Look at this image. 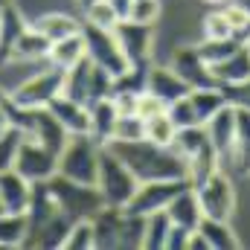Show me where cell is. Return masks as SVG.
I'll return each mask as SVG.
<instances>
[{"label":"cell","instance_id":"4","mask_svg":"<svg viewBox=\"0 0 250 250\" xmlns=\"http://www.w3.org/2000/svg\"><path fill=\"white\" fill-rule=\"evenodd\" d=\"M47 187H50V192H53L59 209H62L70 221L93 218V215L105 207V201H102V195H99V189L96 187L76 184V181H70V178H62L59 172L47 181Z\"/></svg>","mask_w":250,"mask_h":250},{"label":"cell","instance_id":"44","mask_svg":"<svg viewBox=\"0 0 250 250\" xmlns=\"http://www.w3.org/2000/svg\"><path fill=\"white\" fill-rule=\"evenodd\" d=\"M248 140H250V111L236 108V143H248Z\"/></svg>","mask_w":250,"mask_h":250},{"label":"cell","instance_id":"27","mask_svg":"<svg viewBox=\"0 0 250 250\" xmlns=\"http://www.w3.org/2000/svg\"><path fill=\"white\" fill-rule=\"evenodd\" d=\"M169 227H172V221H169L166 209L146 215V221H143V248L146 250H166Z\"/></svg>","mask_w":250,"mask_h":250},{"label":"cell","instance_id":"41","mask_svg":"<svg viewBox=\"0 0 250 250\" xmlns=\"http://www.w3.org/2000/svg\"><path fill=\"white\" fill-rule=\"evenodd\" d=\"M160 111H166V102H163L160 96H154L151 90H143V93H137L134 114H137L140 120H148V117H154V114H160Z\"/></svg>","mask_w":250,"mask_h":250},{"label":"cell","instance_id":"6","mask_svg":"<svg viewBox=\"0 0 250 250\" xmlns=\"http://www.w3.org/2000/svg\"><path fill=\"white\" fill-rule=\"evenodd\" d=\"M195 195H198L204 218L230 221V215L236 209V192H233V184H230V178H227L224 169H215L201 187H195Z\"/></svg>","mask_w":250,"mask_h":250},{"label":"cell","instance_id":"45","mask_svg":"<svg viewBox=\"0 0 250 250\" xmlns=\"http://www.w3.org/2000/svg\"><path fill=\"white\" fill-rule=\"evenodd\" d=\"M105 3L114 9V15H117L120 21H125V18H128V12H131V3H134V0H105Z\"/></svg>","mask_w":250,"mask_h":250},{"label":"cell","instance_id":"48","mask_svg":"<svg viewBox=\"0 0 250 250\" xmlns=\"http://www.w3.org/2000/svg\"><path fill=\"white\" fill-rule=\"evenodd\" d=\"M6 6H12V0H0V12H3Z\"/></svg>","mask_w":250,"mask_h":250},{"label":"cell","instance_id":"2","mask_svg":"<svg viewBox=\"0 0 250 250\" xmlns=\"http://www.w3.org/2000/svg\"><path fill=\"white\" fill-rule=\"evenodd\" d=\"M99 143L90 134H70L64 148L59 151V175L76 184L96 187V169H99Z\"/></svg>","mask_w":250,"mask_h":250},{"label":"cell","instance_id":"25","mask_svg":"<svg viewBox=\"0 0 250 250\" xmlns=\"http://www.w3.org/2000/svg\"><path fill=\"white\" fill-rule=\"evenodd\" d=\"M195 230L204 236V242H207V248L209 250H236L239 248L236 233H233L230 224L221 221V218H201Z\"/></svg>","mask_w":250,"mask_h":250},{"label":"cell","instance_id":"16","mask_svg":"<svg viewBox=\"0 0 250 250\" xmlns=\"http://www.w3.org/2000/svg\"><path fill=\"white\" fill-rule=\"evenodd\" d=\"M146 90H151L154 96H160L166 105L187 96L189 84L172 70V67H148V79H146Z\"/></svg>","mask_w":250,"mask_h":250},{"label":"cell","instance_id":"14","mask_svg":"<svg viewBox=\"0 0 250 250\" xmlns=\"http://www.w3.org/2000/svg\"><path fill=\"white\" fill-rule=\"evenodd\" d=\"M29 198H32V184L23 175H18L15 169L0 172V201L6 212H26Z\"/></svg>","mask_w":250,"mask_h":250},{"label":"cell","instance_id":"12","mask_svg":"<svg viewBox=\"0 0 250 250\" xmlns=\"http://www.w3.org/2000/svg\"><path fill=\"white\" fill-rule=\"evenodd\" d=\"M26 137H32L35 143H41L44 148H50L53 154H59L67 143V128H64L50 108H32V120H29V128H26Z\"/></svg>","mask_w":250,"mask_h":250},{"label":"cell","instance_id":"46","mask_svg":"<svg viewBox=\"0 0 250 250\" xmlns=\"http://www.w3.org/2000/svg\"><path fill=\"white\" fill-rule=\"evenodd\" d=\"M187 250H209V248H207L204 236H201L198 230H192V233H189V242H187Z\"/></svg>","mask_w":250,"mask_h":250},{"label":"cell","instance_id":"35","mask_svg":"<svg viewBox=\"0 0 250 250\" xmlns=\"http://www.w3.org/2000/svg\"><path fill=\"white\" fill-rule=\"evenodd\" d=\"M62 248L64 250H90L93 248V224H90V218L73 221V227H70V233H67Z\"/></svg>","mask_w":250,"mask_h":250},{"label":"cell","instance_id":"8","mask_svg":"<svg viewBox=\"0 0 250 250\" xmlns=\"http://www.w3.org/2000/svg\"><path fill=\"white\" fill-rule=\"evenodd\" d=\"M62 79H64V70L50 64L47 70H41V73L29 76L23 84H18L9 93V99L15 105H21V108H47L62 93Z\"/></svg>","mask_w":250,"mask_h":250},{"label":"cell","instance_id":"5","mask_svg":"<svg viewBox=\"0 0 250 250\" xmlns=\"http://www.w3.org/2000/svg\"><path fill=\"white\" fill-rule=\"evenodd\" d=\"M82 35H84V53H87V59L96 67H102L105 73H111L114 79L131 67L123 53V47H120V41H117V35H114V29H102V26L84 23Z\"/></svg>","mask_w":250,"mask_h":250},{"label":"cell","instance_id":"33","mask_svg":"<svg viewBox=\"0 0 250 250\" xmlns=\"http://www.w3.org/2000/svg\"><path fill=\"white\" fill-rule=\"evenodd\" d=\"M23 137L26 134L21 128H15V125H9V128L0 131V172L15 169V157H18V148H21Z\"/></svg>","mask_w":250,"mask_h":250},{"label":"cell","instance_id":"42","mask_svg":"<svg viewBox=\"0 0 250 250\" xmlns=\"http://www.w3.org/2000/svg\"><path fill=\"white\" fill-rule=\"evenodd\" d=\"M221 93H224V99H227L230 105L248 108L250 111V79H245L242 84H227V87H221Z\"/></svg>","mask_w":250,"mask_h":250},{"label":"cell","instance_id":"17","mask_svg":"<svg viewBox=\"0 0 250 250\" xmlns=\"http://www.w3.org/2000/svg\"><path fill=\"white\" fill-rule=\"evenodd\" d=\"M53 117L67 128V134H87L90 131V114H87V105L76 102V99H67V96H56L50 105Z\"/></svg>","mask_w":250,"mask_h":250},{"label":"cell","instance_id":"11","mask_svg":"<svg viewBox=\"0 0 250 250\" xmlns=\"http://www.w3.org/2000/svg\"><path fill=\"white\" fill-rule=\"evenodd\" d=\"M169 67L187 82L189 90H195V87H218V82H215L209 64L198 56L195 47H181V50H175V56H172V64H169Z\"/></svg>","mask_w":250,"mask_h":250},{"label":"cell","instance_id":"37","mask_svg":"<svg viewBox=\"0 0 250 250\" xmlns=\"http://www.w3.org/2000/svg\"><path fill=\"white\" fill-rule=\"evenodd\" d=\"M166 114L172 117V123L178 125V128L201 125V123H198V117H195L192 102H189V93H187V96H181V99H175V102H169V105H166Z\"/></svg>","mask_w":250,"mask_h":250},{"label":"cell","instance_id":"22","mask_svg":"<svg viewBox=\"0 0 250 250\" xmlns=\"http://www.w3.org/2000/svg\"><path fill=\"white\" fill-rule=\"evenodd\" d=\"M47 50H50V41L35 26H23L12 44L9 59L12 62H38V59H47Z\"/></svg>","mask_w":250,"mask_h":250},{"label":"cell","instance_id":"7","mask_svg":"<svg viewBox=\"0 0 250 250\" xmlns=\"http://www.w3.org/2000/svg\"><path fill=\"white\" fill-rule=\"evenodd\" d=\"M189 181L187 178H172V181H146V184H137L134 189V195H131V201L125 204L123 209L125 212H131V215H151V212H160V209H166L169 207V201L181 192V189H187Z\"/></svg>","mask_w":250,"mask_h":250},{"label":"cell","instance_id":"47","mask_svg":"<svg viewBox=\"0 0 250 250\" xmlns=\"http://www.w3.org/2000/svg\"><path fill=\"white\" fill-rule=\"evenodd\" d=\"M239 3L245 6V12H248V15H250V0H239Z\"/></svg>","mask_w":250,"mask_h":250},{"label":"cell","instance_id":"24","mask_svg":"<svg viewBox=\"0 0 250 250\" xmlns=\"http://www.w3.org/2000/svg\"><path fill=\"white\" fill-rule=\"evenodd\" d=\"M50 44L53 41H59V38H67V35H76V32H82V26L84 23H79L73 15H64V12H50V15H41L35 23H32Z\"/></svg>","mask_w":250,"mask_h":250},{"label":"cell","instance_id":"38","mask_svg":"<svg viewBox=\"0 0 250 250\" xmlns=\"http://www.w3.org/2000/svg\"><path fill=\"white\" fill-rule=\"evenodd\" d=\"M157 18H160V0H134V3H131L128 21H137V23H148V26H154Z\"/></svg>","mask_w":250,"mask_h":250},{"label":"cell","instance_id":"23","mask_svg":"<svg viewBox=\"0 0 250 250\" xmlns=\"http://www.w3.org/2000/svg\"><path fill=\"white\" fill-rule=\"evenodd\" d=\"M84 56H87V53H84V35H82V32L53 41L50 50H47V62L53 64V67H59V70H67V67L79 64Z\"/></svg>","mask_w":250,"mask_h":250},{"label":"cell","instance_id":"26","mask_svg":"<svg viewBox=\"0 0 250 250\" xmlns=\"http://www.w3.org/2000/svg\"><path fill=\"white\" fill-rule=\"evenodd\" d=\"M189 102H192L195 117H198V123L201 125L207 123L209 117H215V114L227 105L221 87H195V90H189Z\"/></svg>","mask_w":250,"mask_h":250},{"label":"cell","instance_id":"20","mask_svg":"<svg viewBox=\"0 0 250 250\" xmlns=\"http://www.w3.org/2000/svg\"><path fill=\"white\" fill-rule=\"evenodd\" d=\"M87 114H90V137L99 143V146H105L108 140H111V134H114V125H117V105H114V99H99V102H90L87 105Z\"/></svg>","mask_w":250,"mask_h":250},{"label":"cell","instance_id":"34","mask_svg":"<svg viewBox=\"0 0 250 250\" xmlns=\"http://www.w3.org/2000/svg\"><path fill=\"white\" fill-rule=\"evenodd\" d=\"M143 215H131L123 209L120 221V245L117 248H143Z\"/></svg>","mask_w":250,"mask_h":250},{"label":"cell","instance_id":"1","mask_svg":"<svg viewBox=\"0 0 250 250\" xmlns=\"http://www.w3.org/2000/svg\"><path fill=\"white\" fill-rule=\"evenodd\" d=\"M105 146L131 169L137 184L187 178V160L172 146H154L148 140H111Z\"/></svg>","mask_w":250,"mask_h":250},{"label":"cell","instance_id":"40","mask_svg":"<svg viewBox=\"0 0 250 250\" xmlns=\"http://www.w3.org/2000/svg\"><path fill=\"white\" fill-rule=\"evenodd\" d=\"M204 38H233V29L224 18V12H209L204 18Z\"/></svg>","mask_w":250,"mask_h":250},{"label":"cell","instance_id":"30","mask_svg":"<svg viewBox=\"0 0 250 250\" xmlns=\"http://www.w3.org/2000/svg\"><path fill=\"white\" fill-rule=\"evenodd\" d=\"M21 29H23L21 15L15 12V6H6V9L0 12V62L9 59L12 44H15V38L21 35Z\"/></svg>","mask_w":250,"mask_h":250},{"label":"cell","instance_id":"51","mask_svg":"<svg viewBox=\"0 0 250 250\" xmlns=\"http://www.w3.org/2000/svg\"><path fill=\"white\" fill-rule=\"evenodd\" d=\"M79 3H82V6H87V3H90V0H79Z\"/></svg>","mask_w":250,"mask_h":250},{"label":"cell","instance_id":"36","mask_svg":"<svg viewBox=\"0 0 250 250\" xmlns=\"http://www.w3.org/2000/svg\"><path fill=\"white\" fill-rule=\"evenodd\" d=\"M120 18L114 15V9L105 3V0H90L87 6H84V23H90V26H102V29H114V23H117Z\"/></svg>","mask_w":250,"mask_h":250},{"label":"cell","instance_id":"49","mask_svg":"<svg viewBox=\"0 0 250 250\" xmlns=\"http://www.w3.org/2000/svg\"><path fill=\"white\" fill-rule=\"evenodd\" d=\"M204 3H227V0H204Z\"/></svg>","mask_w":250,"mask_h":250},{"label":"cell","instance_id":"29","mask_svg":"<svg viewBox=\"0 0 250 250\" xmlns=\"http://www.w3.org/2000/svg\"><path fill=\"white\" fill-rule=\"evenodd\" d=\"M29 221L26 212H3L0 215V248H21L26 239Z\"/></svg>","mask_w":250,"mask_h":250},{"label":"cell","instance_id":"13","mask_svg":"<svg viewBox=\"0 0 250 250\" xmlns=\"http://www.w3.org/2000/svg\"><path fill=\"white\" fill-rule=\"evenodd\" d=\"M207 137H209V143L215 146V151H218V157L221 154H227L233 146H236V108L227 102L215 117H209L207 123Z\"/></svg>","mask_w":250,"mask_h":250},{"label":"cell","instance_id":"53","mask_svg":"<svg viewBox=\"0 0 250 250\" xmlns=\"http://www.w3.org/2000/svg\"><path fill=\"white\" fill-rule=\"evenodd\" d=\"M248 47H250V41H248Z\"/></svg>","mask_w":250,"mask_h":250},{"label":"cell","instance_id":"15","mask_svg":"<svg viewBox=\"0 0 250 250\" xmlns=\"http://www.w3.org/2000/svg\"><path fill=\"white\" fill-rule=\"evenodd\" d=\"M218 87H227V84H242L245 79H250V47L248 44H239L224 62L212 64L209 67Z\"/></svg>","mask_w":250,"mask_h":250},{"label":"cell","instance_id":"52","mask_svg":"<svg viewBox=\"0 0 250 250\" xmlns=\"http://www.w3.org/2000/svg\"><path fill=\"white\" fill-rule=\"evenodd\" d=\"M0 102H3V93H0Z\"/></svg>","mask_w":250,"mask_h":250},{"label":"cell","instance_id":"9","mask_svg":"<svg viewBox=\"0 0 250 250\" xmlns=\"http://www.w3.org/2000/svg\"><path fill=\"white\" fill-rule=\"evenodd\" d=\"M56 169H59V154H53L32 137H23L18 157H15V172L23 175L29 184H38V181H50Z\"/></svg>","mask_w":250,"mask_h":250},{"label":"cell","instance_id":"10","mask_svg":"<svg viewBox=\"0 0 250 250\" xmlns=\"http://www.w3.org/2000/svg\"><path fill=\"white\" fill-rule=\"evenodd\" d=\"M114 35L123 47L128 64H148L151 59V38H154V26L148 23H137V21H117L114 23Z\"/></svg>","mask_w":250,"mask_h":250},{"label":"cell","instance_id":"50","mask_svg":"<svg viewBox=\"0 0 250 250\" xmlns=\"http://www.w3.org/2000/svg\"><path fill=\"white\" fill-rule=\"evenodd\" d=\"M3 212H6V207H3V201H0V215H3Z\"/></svg>","mask_w":250,"mask_h":250},{"label":"cell","instance_id":"19","mask_svg":"<svg viewBox=\"0 0 250 250\" xmlns=\"http://www.w3.org/2000/svg\"><path fill=\"white\" fill-rule=\"evenodd\" d=\"M166 215H169V221H172V224L187 227V230H195V227H198V221L204 218V215H201V204H198L195 189H192V187L181 189V192L169 201Z\"/></svg>","mask_w":250,"mask_h":250},{"label":"cell","instance_id":"43","mask_svg":"<svg viewBox=\"0 0 250 250\" xmlns=\"http://www.w3.org/2000/svg\"><path fill=\"white\" fill-rule=\"evenodd\" d=\"M189 233H192V230L172 224V227H169V236H166V250H187Z\"/></svg>","mask_w":250,"mask_h":250},{"label":"cell","instance_id":"39","mask_svg":"<svg viewBox=\"0 0 250 250\" xmlns=\"http://www.w3.org/2000/svg\"><path fill=\"white\" fill-rule=\"evenodd\" d=\"M111 140H143V120H140L137 114L117 117V125H114ZM111 140H108V143H111Z\"/></svg>","mask_w":250,"mask_h":250},{"label":"cell","instance_id":"32","mask_svg":"<svg viewBox=\"0 0 250 250\" xmlns=\"http://www.w3.org/2000/svg\"><path fill=\"white\" fill-rule=\"evenodd\" d=\"M239 44H242L239 38H204V44H201V47H195V50H198V56H201L204 62L212 67V64L224 62V59H227Z\"/></svg>","mask_w":250,"mask_h":250},{"label":"cell","instance_id":"21","mask_svg":"<svg viewBox=\"0 0 250 250\" xmlns=\"http://www.w3.org/2000/svg\"><path fill=\"white\" fill-rule=\"evenodd\" d=\"M90 70H93V62H90L87 56H84L79 64L67 67V70H64V79H62V96L87 105V93H90Z\"/></svg>","mask_w":250,"mask_h":250},{"label":"cell","instance_id":"3","mask_svg":"<svg viewBox=\"0 0 250 250\" xmlns=\"http://www.w3.org/2000/svg\"><path fill=\"white\" fill-rule=\"evenodd\" d=\"M96 189H99V195H102L105 207H114V209H123L125 204L131 201L134 189H137V178L131 175V169L125 166L123 160L108 148V146H102V148H99Z\"/></svg>","mask_w":250,"mask_h":250},{"label":"cell","instance_id":"31","mask_svg":"<svg viewBox=\"0 0 250 250\" xmlns=\"http://www.w3.org/2000/svg\"><path fill=\"white\" fill-rule=\"evenodd\" d=\"M207 140H209V137H207V128H204V125H189V128H178L172 148H175V151L187 160L189 154H195V151H198Z\"/></svg>","mask_w":250,"mask_h":250},{"label":"cell","instance_id":"18","mask_svg":"<svg viewBox=\"0 0 250 250\" xmlns=\"http://www.w3.org/2000/svg\"><path fill=\"white\" fill-rule=\"evenodd\" d=\"M120 221H123V209L114 207H102L90 224H93V248L96 250H111L120 245Z\"/></svg>","mask_w":250,"mask_h":250},{"label":"cell","instance_id":"28","mask_svg":"<svg viewBox=\"0 0 250 250\" xmlns=\"http://www.w3.org/2000/svg\"><path fill=\"white\" fill-rule=\"evenodd\" d=\"M175 134H178V125L172 123V117L166 111L143 120V140H148L154 146H172L175 143Z\"/></svg>","mask_w":250,"mask_h":250}]
</instances>
